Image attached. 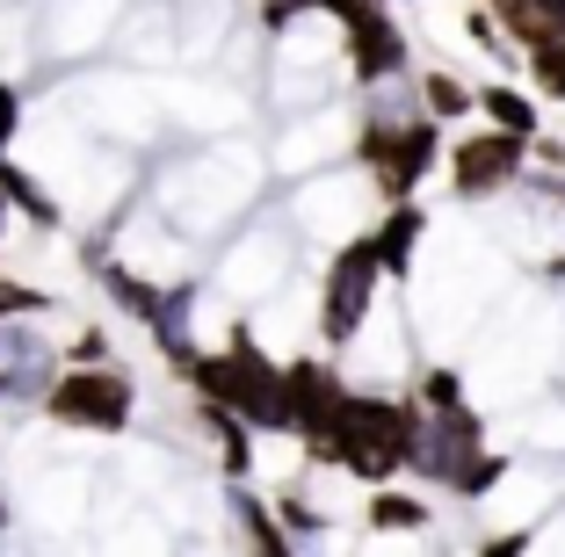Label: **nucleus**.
Segmentation results:
<instances>
[{"instance_id": "1", "label": "nucleus", "mask_w": 565, "mask_h": 557, "mask_svg": "<svg viewBox=\"0 0 565 557\" xmlns=\"http://www.w3.org/2000/svg\"><path fill=\"white\" fill-rule=\"evenodd\" d=\"M189 377L211 406L239 413L247 427H290V406H282V369H268L262 347L247 333H233L225 355H189Z\"/></svg>"}, {"instance_id": "2", "label": "nucleus", "mask_w": 565, "mask_h": 557, "mask_svg": "<svg viewBox=\"0 0 565 557\" xmlns=\"http://www.w3.org/2000/svg\"><path fill=\"white\" fill-rule=\"evenodd\" d=\"M51 420L66 427H102V435H117L124 420H131V384L117 377V369H102V362H73L66 377L44 392Z\"/></svg>"}, {"instance_id": "3", "label": "nucleus", "mask_w": 565, "mask_h": 557, "mask_svg": "<svg viewBox=\"0 0 565 557\" xmlns=\"http://www.w3.org/2000/svg\"><path fill=\"white\" fill-rule=\"evenodd\" d=\"M370 297H377V254H370V239H355L341 246V261L327 276V341H355Z\"/></svg>"}, {"instance_id": "4", "label": "nucleus", "mask_w": 565, "mask_h": 557, "mask_svg": "<svg viewBox=\"0 0 565 557\" xmlns=\"http://www.w3.org/2000/svg\"><path fill=\"white\" fill-rule=\"evenodd\" d=\"M341 377L333 369H319V362H290L282 369V406H290V427H298L305 442H319L333 427V413H341Z\"/></svg>"}, {"instance_id": "5", "label": "nucleus", "mask_w": 565, "mask_h": 557, "mask_svg": "<svg viewBox=\"0 0 565 557\" xmlns=\"http://www.w3.org/2000/svg\"><path fill=\"white\" fill-rule=\"evenodd\" d=\"M522 174V138L515 131H486L471 138V146H457V189L465 196H486V189H500V181Z\"/></svg>"}, {"instance_id": "6", "label": "nucleus", "mask_w": 565, "mask_h": 557, "mask_svg": "<svg viewBox=\"0 0 565 557\" xmlns=\"http://www.w3.org/2000/svg\"><path fill=\"white\" fill-rule=\"evenodd\" d=\"M435 167V124H406V131H392V152L377 160L384 174V196H414V181Z\"/></svg>"}, {"instance_id": "7", "label": "nucleus", "mask_w": 565, "mask_h": 557, "mask_svg": "<svg viewBox=\"0 0 565 557\" xmlns=\"http://www.w3.org/2000/svg\"><path fill=\"white\" fill-rule=\"evenodd\" d=\"M349 44H355V73H363V81H384V73L406 66V36L392 30L384 8H370L363 22H349Z\"/></svg>"}, {"instance_id": "8", "label": "nucleus", "mask_w": 565, "mask_h": 557, "mask_svg": "<svg viewBox=\"0 0 565 557\" xmlns=\"http://www.w3.org/2000/svg\"><path fill=\"white\" fill-rule=\"evenodd\" d=\"M420 225H428V217H420L414 203L399 196V211H392L377 232H370V254H377V268H392V276H399V268H406V254H414V239H420Z\"/></svg>"}, {"instance_id": "9", "label": "nucleus", "mask_w": 565, "mask_h": 557, "mask_svg": "<svg viewBox=\"0 0 565 557\" xmlns=\"http://www.w3.org/2000/svg\"><path fill=\"white\" fill-rule=\"evenodd\" d=\"M479 109L493 116V131H515V138H530V131H536L530 95H515V87H486V95H479Z\"/></svg>"}, {"instance_id": "10", "label": "nucleus", "mask_w": 565, "mask_h": 557, "mask_svg": "<svg viewBox=\"0 0 565 557\" xmlns=\"http://www.w3.org/2000/svg\"><path fill=\"white\" fill-rule=\"evenodd\" d=\"M102 282H109V297H117L124 312H138V319H146V326H160V312H167V297L152 290V282L124 276V268H109V276H102Z\"/></svg>"}, {"instance_id": "11", "label": "nucleus", "mask_w": 565, "mask_h": 557, "mask_svg": "<svg viewBox=\"0 0 565 557\" xmlns=\"http://www.w3.org/2000/svg\"><path fill=\"white\" fill-rule=\"evenodd\" d=\"M0 196H8V203H22V211H30L36 225H58V211H51V196L36 189L30 174H22V167H8V152H0Z\"/></svg>"}, {"instance_id": "12", "label": "nucleus", "mask_w": 565, "mask_h": 557, "mask_svg": "<svg viewBox=\"0 0 565 557\" xmlns=\"http://www.w3.org/2000/svg\"><path fill=\"white\" fill-rule=\"evenodd\" d=\"M530 51H536V58H530V66H536V87L565 95V22H558V30H544Z\"/></svg>"}, {"instance_id": "13", "label": "nucleus", "mask_w": 565, "mask_h": 557, "mask_svg": "<svg viewBox=\"0 0 565 557\" xmlns=\"http://www.w3.org/2000/svg\"><path fill=\"white\" fill-rule=\"evenodd\" d=\"M500 471H508L500 457H479V449H471V457H457L449 485H457V492H486V485H500Z\"/></svg>"}, {"instance_id": "14", "label": "nucleus", "mask_w": 565, "mask_h": 557, "mask_svg": "<svg viewBox=\"0 0 565 557\" xmlns=\"http://www.w3.org/2000/svg\"><path fill=\"white\" fill-rule=\"evenodd\" d=\"M233 514H239V528H247V543H262V550H282V528L268 522V507H262V500H247V492H239V500H233Z\"/></svg>"}, {"instance_id": "15", "label": "nucleus", "mask_w": 565, "mask_h": 557, "mask_svg": "<svg viewBox=\"0 0 565 557\" xmlns=\"http://www.w3.org/2000/svg\"><path fill=\"white\" fill-rule=\"evenodd\" d=\"M420 406H428V413H457V406H465L457 369H428V377H420Z\"/></svg>"}, {"instance_id": "16", "label": "nucleus", "mask_w": 565, "mask_h": 557, "mask_svg": "<svg viewBox=\"0 0 565 557\" xmlns=\"http://www.w3.org/2000/svg\"><path fill=\"white\" fill-rule=\"evenodd\" d=\"M370 522H377V528H420V500H406V492H377V500H370Z\"/></svg>"}, {"instance_id": "17", "label": "nucleus", "mask_w": 565, "mask_h": 557, "mask_svg": "<svg viewBox=\"0 0 565 557\" xmlns=\"http://www.w3.org/2000/svg\"><path fill=\"white\" fill-rule=\"evenodd\" d=\"M428 109H435V124H443V116H465V109H471L465 81H449V73H428Z\"/></svg>"}, {"instance_id": "18", "label": "nucleus", "mask_w": 565, "mask_h": 557, "mask_svg": "<svg viewBox=\"0 0 565 557\" xmlns=\"http://www.w3.org/2000/svg\"><path fill=\"white\" fill-rule=\"evenodd\" d=\"M8 312H44V290H22V282H0V319Z\"/></svg>"}, {"instance_id": "19", "label": "nucleus", "mask_w": 565, "mask_h": 557, "mask_svg": "<svg viewBox=\"0 0 565 557\" xmlns=\"http://www.w3.org/2000/svg\"><path fill=\"white\" fill-rule=\"evenodd\" d=\"M15 124H22V101H15V87H0V152H8V138H15Z\"/></svg>"}, {"instance_id": "20", "label": "nucleus", "mask_w": 565, "mask_h": 557, "mask_svg": "<svg viewBox=\"0 0 565 557\" xmlns=\"http://www.w3.org/2000/svg\"><path fill=\"white\" fill-rule=\"evenodd\" d=\"M312 8H327V15H341V22H363L377 0H312Z\"/></svg>"}, {"instance_id": "21", "label": "nucleus", "mask_w": 565, "mask_h": 557, "mask_svg": "<svg viewBox=\"0 0 565 557\" xmlns=\"http://www.w3.org/2000/svg\"><path fill=\"white\" fill-rule=\"evenodd\" d=\"M73 362H102V333H81V341H73Z\"/></svg>"}]
</instances>
